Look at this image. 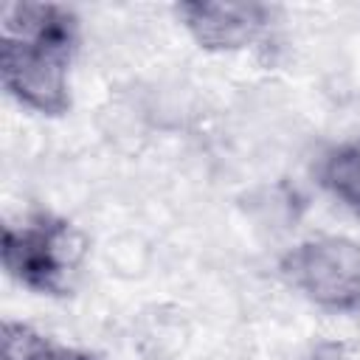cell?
Returning <instances> with one entry per match:
<instances>
[{"label": "cell", "mask_w": 360, "mask_h": 360, "mask_svg": "<svg viewBox=\"0 0 360 360\" xmlns=\"http://www.w3.org/2000/svg\"><path fill=\"white\" fill-rule=\"evenodd\" d=\"M79 17L59 3H11L0 25V76L11 98L39 115L70 107Z\"/></svg>", "instance_id": "cell-1"}, {"label": "cell", "mask_w": 360, "mask_h": 360, "mask_svg": "<svg viewBox=\"0 0 360 360\" xmlns=\"http://www.w3.org/2000/svg\"><path fill=\"white\" fill-rule=\"evenodd\" d=\"M0 259L6 273L37 295H68L84 259L79 228L51 211H37L3 228Z\"/></svg>", "instance_id": "cell-2"}, {"label": "cell", "mask_w": 360, "mask_h": 360, "mask_svg": "<svg viewBox=\"0 0 360 360\" xmlns=\"http://www.w3.org/2000/svg\"><path fill=\"white\" fill-rule=\"evenodd\" d=\"M281 276L292 290L326 312H360V242L349 236L304 239L281 256Z\"/></svg>", "instance_id": "cell-3"}, {"label": "cell", "mask_w": 360, "mask_h": 360, "mask_svg": "<svg viewBox=\"0 0 360 360\" xmlns=\"http://www.w3.org/2000/svg\"><path fill=\"white\" fill-rule=\"evenodd\" d=\"M174 17L205 51H242L253 45L273 22V8L262 3H208L183 0Z\"/></svg>", "instance_id": "cell-4"}, {"label": "cell", "mask_w": 360, "mask_h": 360, "mask_svg": "<svg viewBox=\"0 0 360 360\" xmlns=\"http://www.w3.org/2000/svg\"><path fill=\"white\" fill-rule=\"evenodd\" d=\"M318 180L343 208L360 217V135L338 141L321 155Z\"/></svg>", "instance_id": "cell-5"}, {"label": "cell", "mask_w": 360, "mask_h": 360, "mask_svg": "<svg viewBox=\"0 0 360 360\" xmlns=\"http://www.w3.org/2000/svg\"><path fill=\"white\" fill-rule=\"evenodd\" d=\"M3 360H98L93 352L53 340L28 323H3Z\"/></svg>", "instance_id": "cell-6"}]
</instances>
